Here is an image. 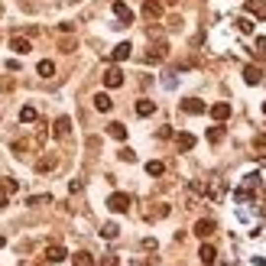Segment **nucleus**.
<instances>
[{
	"label": "nucleus",
	"mask_w": 266,
	"mask_h": 266,
	"mask_svg": "<svg viewBox=\"0 0 266 266\" xmlns=\"http://www.w3.org/2000/svg\"><path fill=\"white\" fill-rule=\"evenodd\" d=\"M107 208H110V211H117V214L130 211V195H124V192H114V195L107 198Z\"/></svg>",
	"instance_id": "nucleus-1"
},
{
	"label": "nucleus",
	"mask_w": 266,
	"mask_h": 266,
	"mask_svg": "<svg viewBox=\"0 0 266 266\" xmlns=\"http://www.w3.org/2000/svg\"><path fill=\"white\" fill-rule=\"evenodd\" d=\"M124 85V71L117 68V65H110L107 71H104V88H120Z\"/></svg>",
	"instance_id": "nucleus-2"
},
{
	"label": "nucleus",
	"mask_w": 266,
	"mask_h": 266,
	"mask_svg": "<svg viewBox=\"0 0 266 266\" xmlns=\"http://www.w3.org/2000/svg\"><path fill=\"white\" fill-rule=\"evenodd\" d=\"M114 16L120 20L117 26H130V23H133V13H130V7H127V3H120V0L114 3Z\"/></svg>",
	"instance_id": "nucleus-3"
},
{
	"label": "nucleus",
	"mask_w": 266,
	"mask_h": 266,
	"mask_svg": "<svg viewBox=\"0 0 266 266\" xmlns=\"http://www.w3.org/2000/svg\"><path fill=\"white\" fill-rule=\"evenodd\" d=\"M52 133H55V140H65V136L71 133V120H68V117H59V120L52 124Z\"/></svg>",
	"instance_id": "nucleus-4"
},
{
	"label": "nucleus",
	"mask_w": 266,
	"mask_h": 266,
	"mask_svg": "<svg viewBox=\"0 0 266 266\" xmlns=\"http://www.w3.org/2000/svg\"><path fill=\"white\" fill-rule=\"evenodd\" d=\"M143 16H146V20H159V16H163V3H159V0H146V3H143Z\"/></svg>",
	"instance_id": "nucleus-5"
},
{
	"label": "nucleus",
	"mask_w": 266,
	"mask_h": 266,
	"mask_svg": "<svg viewBox=\"0 0 266 266\" xmlns=\"http://www.w3.org/2000/svg\"><path fill=\"white\" fill-rule=\"evenodd\" d=\"M65 257H68V253H65V247H59V243H49L46 247V260L49 263H62Z\"/></svg>",
	"instance_id": "nucleus-6"
},
{
	"label": "nucleus",
	"mask_w": 266,
	"mask_h": 266,
	"mask_svg": "<svg viewBox=\"0 0 266 266\" xmlns=\"http://www.w3.org/2000/svg\"><path fill=\"white\" fill-rule=\"evenodd\" d=\"M10 49H13L16 55H26V52L33 49V42L26 39V36H13V39H10Z\"/></svg>",
	"instance_id": "nucleus-7"
},
{
	"label": "nucleus",
	"mask_w": 266,
	"mask_h": 266,
	"mask_svg": "<svg viewBox=\"0 0 266 266\" xmlns=\"http://www.w3.org/2000/svg\"><path fill=\"white\" fill-rule=\"evenodd\" d=\"M182 110H185V114H204V101H198V98H188V101H182Z\"/></svg>",
	"instance_id": "nucleus-8"
},
{
	"label": "nucleus",
	"mask_w": 266,
	"mask_h": 266,
	"mask_svg": "<svg viewBox=\"0 0 266 266\" xmlns=\"http://www.w3.org/2000/svg\"><path fill=\"white\" fill-rule=\"evenodd\" d=\"M195 234H198V237H211V234H214V221H211V218H201V221L195 224Z\"/></svg>",
	"instance_id": "nucleus-9"
},
{
	"label": "nucleus",
	"mask_w": 266,
	"mask_h": 266,
	"mask_svg": "<svg viewBox=\"0 0 266 266\" xmlns=\"http://www.w3.org/2000/svg\"><path fill=\"white\" fill-rule=\"evenodd\" d=\"M243 81H247V85H260V81H263V71L247 65V68H243Z\"/></svg>",
	"instance_id": "nucleus-10"
},
{
	"label": "nucleus",
	"mask_w": 266,
	"mask_h": 266,
	"mask_svg": "<svg viewBox=\"0 0 266 266\" xmlns=\"http://www.w3.org/2000/svg\"><path fill=\"white\" fill-rule=\"evenodd\" d=\"M130 52H133V46H130V42H120V46L114 49V52H110V59H114V62H124V59H130Z\"/></svg>",
	"instance_id": "nucleus-11"
},
{
	"label": "nucleus",
	"mask_w": 266,
	"mask_h": 266,
	"mask_svg": "<svg viewBox=\"0 0 266 266\" xmlns=\"http://www.w3.org/2000/svg\"><path fill=\"white\" fill-rule=\"evenodd\" d=\"M94 107L101 110V114H107V110L114 107V101H110V94H94Z\"/></svg>",
	"instance_id": "nucleus-12"
},
{
	"label": "nucleus",
	"mask_w": 266,
	"mask_h": 266,
	"mask_svg": "<svg viewBox=\"0 0 266 266\" xmlns=\"http://www.w3.org/2000/svg\"><path fill=\"white\" fill-rule=\"evenodd\" d=\"M198 257H201V263H204V266H211L214 260H218V253H214V247H211V243H204L201 250H198Z\"/></svg>",
	"instance_id": "nucleus-13"
},
{
	"label": "nucleus",
	"mask_w": 266,
	"mask_h": 266,
	"mask_svg": "<svg viewBox=\"0 0 266 266\" xmlns=\"http://www.w3.org/2000/svg\"><path fill=\"white\" fill-rule=\"evenodd\" d=\"M211 117H214V120H227V117H231V104H224V101L214 104V107H211Z\"/></svg>",
	"instance_id": "nucleus-14"
},
{
	"label": "nucleus",
	"mask_w": 266,
	"mask_h": 266,
	"mask_svg": "<svg viewBox=\"0 0 266 266\" xmlns=\"http://www.w3.org/2000/svg\"><path fill=\"white\" fill-rule=\"evenodd\" d=\"M71 263H75V266H94V257L88 250H78L75 257H71Z\"/></svg>",
	"instance_id": "nucleus-15"
},
{
	"label": "nucleus",
	"mask_w": 266,
	"mask_h": 266,
	"mask_svg": "<svg viewBox=\"0 0 266 266\" xmlns=\"http://www.w3.org/2000/svg\"><path fill=\"white\" fill-rule=\"evenodd\" d=\"M247 13L263 16V20H266V3H263V0H250V3H247Z\"/></svg>",
	"instance_id": "nucleus-16"
},
{
	"label": "nucleus",
	"mask_w": 266,
	"mask_h": 266,
	"mask_svg": "<svg viewBox=\"0 0 266 266\" xmlns=\"http://www.w3.org/2000/svg\"><path fill=\"white\" fill-rule=\"evenodd\" d=\"M153 110H156V104H153V101H146V98H143V101H136V114H140V117H149Z\"/></svg>",
	"instance_id": "nucleus-17"
},
{
	"label": "nucleus",
	"mask_w": 266,
	"mask_h": 266,
	"mask_svg": "<svg viewBox=\"0 0 266 266\" xmlns=\"http://www.w3.org/2000/svg\"><path fill=\"white\" fill-rule=\"evenodd\" d=\"M107 133L114 140H127V127L124 124H107Z\"/></svg>",
	"instance_id": "nucleus-18"
},
{
	"label": "nucleus",
	"mask_w": 266,
	"mask_h": 266,
	"mask_svg": "<svg viewBox=\"0 0 266 266\" xmlns=\"http://www.w3.org/2000/svg\"><path fill=\"white\" fill-rule=\"evenodd\" d=\"M55 166H59V159H55V156H42V159H39V166H36V169H39V172H52Z\"/></svg>",
	"instance_id": "nucleus-19"
},
{
	"label": "nucleus",
	"mask_w": 266,
	"mask_h": 266,
	"mask_svg": "<svg viewBox=\"0 0 266 266\" xmlns=\"http://www.w3.org/2000/svg\"><path fill=\"white\" fill-rule=\"evenodd\" d=\"M36 117H39V114H36V107H30V104L20 110V120H23V124H36Z\"/></svg>",
	"instance_id": "nucleus-20"
},
{
	"label": "nucleus",
	"mask_w": 266,
	"mask_h": 266,
	"mask_svg": "<svg viewBox=\"0 0 266 266\" xmlns=\"http://www.w3.org/2000/svg\"><path fill=\"white\" fill-rule=\"evenodd\" d=\"M175 143H179V149H192V146H195V136H192V133H179Z\"/></svg>",
	"instance_id": "nucleus-21"
},
{
	"label": "nucleus",
	"mask_w": 266,
	"mask_h": 266,
	"mask_svg": "<svg viewBox=\"0 0 266 266\" xmlns=\"http://www.w3.org/2000/svg\"><path fill=\"white\" fill-rule=\"evenodd\" d=\"M36 71H39V78H52V75H55V65L46 59V62H39V68H36Z\"/></svg>",
	"instance_id": "nucleus-22"
},
{
	"label": "nucleus",
	"mask_w": 266,
	"mask_h": 266,
	"mask_svg": "<svg viewBox=\"0 0 266 266\" xmlns=\"http://www.w3.org/2000/svg\"><path fill=\"white\" fill-rule=\"evenodd\" d=\"M237 30L240 33H253V20L250 16H240V20H237Z\"/></svg>",
	"instance_id": "nucleus-23"
},
{
	"label": "nucleus",
	"mask_w": 266,
	"mask_h": 266,
	"mask_svg": "<svg viewBox=\"0 0 266 266\" xmlns=\"http://www.w3.org/2000/svg\"><path fill=\"white\" fill-rule=\"evenodd\" d=\"M208 140L221 143V140H224V127H211V130H208Z\"/></svg>",
	"instance_id": "nucleus-24"
},
{
	"label": "nucleus",
	"mask_w": 266,
	"mask_h": 266,
	"mask_svg": "<svg viewBox=\"0 0 266 266\" xmlns=\"http://www.w3.org/2000/svg\"><path fill=\"white\" fill-rule=\"evenodd\" d=\"M0 188H3L7 195H13V192H16L20 185H16V179H0Z\"/></svg>",
	"instance_id": "nucleus-25"
},
{
	"label": "nucleus",
	"mask_w": 266,
	"mask_h": 266,
	"mask_svg": "<svg viewBox=\"0 0 266 266\" xmlns=\"http://www.w3.org/2000/svg\"><path fill=\"white\" fill-rule=\"evenodd\" d=\"M117 231H120L117 224H104V227H101V234L107 237V240H114V237H117Z\"/></svg>",
	"instance_id": "nucleus-26"
},
{
	"label": "nucleus",
	"mask_w": 266,
	"mask_h": 266,
	"mask_svg": "<svg viewBox=\"0 0 266 266\" xmlns=\"http://www.w3.org/2000/svg\"><path fill=\"white\" fill-rule=\"evenodd\" d=\"M146 172H149V175H163L166 166H163V163H146Z\"/></svg>",
	"instance_id": "nucleus-27"
},
{
	"label": "nucleus",
	"mask_w": 266,
	"mask_h": 266,
	"mask_svg": "<svg viewBox=\"0 0 266 266\" xmlns=\"http://www.w3.org/2000/svg\"><path fill=\"white\" fill-rule=\"evenodd\" d=\"M46 201H49V195H33L26 204H30V208H39V204H46Z\"/></svg>",
	"instance_id": "nucleus-28"
},
{
	"label": "nucleus",
	"mask_w": 266,
	"mask_h": 266,
	"mask_svg": "<svg viewBox=\"0 0 266 266\" xmlns=\"http://www.w3.org/2000/svg\"><path fill=\"white\" fill-rule=\"evenodd\" d=\"M10 146H13L16 156H23V153H26V140H16V143H10Z\"/></svg>",
	"instance_id": "nucleus-29"
},
{
	"label": "nucleus",
	"mask_w": 266,
	"mask_h": 266,
	"mask_svg": "<svg viewBox=\"0 0 266 266\" xmlns=\"http://www.w3.org/2000/svg\"><path fill=\"white\" fill-rule=\"evenodd\" d=\"M120 159H124V163H133V159H136V153H133V149H120Z\"/></svg>",
	"instance_id": "nucleus-30"
},
{
	"label": "nucleus",
	"mask_w": 266,
	"mask_h": 266,
	"mask_svg": "<svg viewBox=\"0 0 266 266\" xmlns=\"http://www.w3.org/2000/svg\"><path fill=\"white\" fill-rule=\"evenodd\" d=\"M7 204H10V195L3 192V188H0V208H7Z\"/></svg>",
	"instance_id": "nucleus-31"
},
{
	"label": "nucleus",
	"mask_w": 266,
	"mask_h": 266,
	"mask_svg": "<svg viewBox=\"0 0 266 266\" xmlns=\"http://www.w3.org/2000/svg\"><path fill=\"white\" fill-rule=\"evenodd\" d=\"M257 49H260V52L266 49V36H260V39H257Z\"/></svg>",
	"instance_id": "nucleus-32"
},
{
	"label": "nucleus",
	"mask_w": 266,
	"mask_h": 266,
	"mask_svg": "<svg viewBox=\"0 0 266 266\" xmlns=\"http://www.w3.org/2000/svg\"><path fill=\"white\" fill-rule=\"evenodd\" d=\"M257 146H260V149H266V136H257Z\"/></svg>",
	"instance_id": "nucleus-33"
},
{
	"label": "nucleus",
	"mask_w": 266,
	"mask_h": 266,
	"mask_svg": "<svg viewBox=\"0 0 266 266\" xmlns=\"http://www.w3.org/2000/svg\"><path fill=\"white\" fill-rule=\"evenodd\" d=\"M104 266H117V260H114V257H107V260H104Z\"/></svg>",
	"instance_id": "nucleus-34"
},
{
	"label": "nucleus",
	"mask_w": 266,
	"mask_h": 266,
	"mask_svg": "<svg viewBox=\"0 0 266 266\" xmlns=\"http://www.w3.org/2000/svg\"><path fill=\"white\" fill-rule=\"evenodd\" d=\"M166 3H179V0H166Z\"/></svg>",
	"instance_id": "nucleus-35"
},
{
	"label": "nucleus",
	"mask_w": 266,
	"mask_h": 266,
	"mask_svg": "<svg viewBox=\"0 0 266 266\" xmlns=\"http://www.w3.org/2000/svg\"><path fill=\"white\" fill-rule=\"evenodd\" d=\"M3 243H7V240H3V237H0V247H3Z\"/></svg>",
	"instance_id": "nucleus-36"
},
{
	"label": "nucleus",
	"mask_w": 266,
	"mask_h": 266,
	"mask_svg": "<svg viewBox=\"0 0 266 266\" xmlns=\"http://www.w3.org/2000/svg\"><path fill=\"white\" fill-rule=\"evenodd\" d=\"M263 110H266V104H263Z\"/></svg>",
	"instance_id": "nucleus-37"
}]
</instances>
